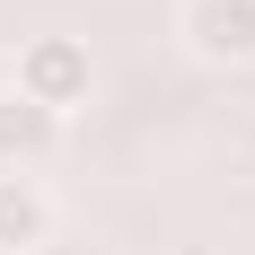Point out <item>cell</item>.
Wrapping results in <instances>:
<instances>
[{
	"label": "cell",
	"instance_id": "obj_1",
	"mask_svg": "<svg viewBox=\"0 0 255 255\" xmlns=\"http://www.w3.org/2000/svg\"><path fill=\"white\" fill-rule=\"evenodd\" d=\"M9 88L71 124V106H88V88H97V62H88L79 35H26V44H18V79H9Z\"/></svg>",
	"mask_w": 255,
	"mask_h": 255
},
{
	"label": "cell",
	"instance_id": "obj_2",
	"mask_svg": "<svg viewBox=\"0 0 255 255\" xmlns=\"http://www.w3.org/2000/svg\"><path fill=\"white\" fill-rule=\"evenodd\" d=\"M176 35L203 62H220V71H247L255 62V0H185Z\"/></svg>",
	"mask_w": 255,
	"mask_h": 255
},
{
	"label": "cell",
	"instance_id": "obj_3",
	"mask_svg": "<svg viewBox=\"0 0 255 255\" xmlns=\"http://www.w3.org/2000/svg\"><path fill=\"white\" fill-rule=\"evenodd\" d=\"M62 115H44L35 97H18V88H0V176H35L53 150H62Z\"/></svg>",
	"mask_w": 255,
	"mask_h": 255
},
{
	"label": "cell",
	"instance_id": "obj_4",
	"mask_svg": "<svg viewBox=\"0 0 255 255\" xmlns=\"http://www.w3.org/2000/svg\"><path fill=\"white\" fill-rule=\"evenodd\" d=\"M53 238V194L35 176H0V255H35Z\"/></svg>",
	"mask_w": 255,
	"mask_h": 255
}]
</instances>
